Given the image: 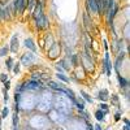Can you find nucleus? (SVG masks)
I'll use <instances>...</instances> for the list:
<instances>
[{
  "instance_id": "obj_7",
  "label": "nucleus",
  "mask_w": 130,
  "mask_h": 130,
  "mask_svg": "<svg viewBox=\"0 0 130 130\" xmlns=\"http://www.w3.org/2000/svg\"><path fill=\"white\" fill-rule=\"evenodd\" d=\"M25 46H26L27 48H30L33 52H35V49H37V48H35V46H34V42H33L31 39H26V40H25Z\"/></svg>"
},
{
  "instance_id": "obj_5",
  "label": "nucleus",
  "mask_w": 130,
  "mask_h": 130,
  "mask_svg": "<svg viewBox=\"0 0 130 130\" xmlns=\"http://www.w3.org/2000/svg\"><path fill=\"white\" fill-rule=\"evenodd\" d=\"M87 8L92 13H98V7H96L95 0H87Z\"/></svg>"
},
{
  "instance_id": "obj_15",
  "label": "nucleus",
  "mask_w": 130,
  "mask_h": 130,
  "mask_svg": "<svg viewBox=\"0 0 130 130\" xmlns=\"http://www.w3.org/2000/svg\"><path fill=\"white\" fill-rule=\"evenodd\" d=\"M18 125V116H17V113H14V115H13V126H17Z\"/></svg>"
},
{
  "instance_id": "obj_4",
  "label": "nucleus",
  "mask_w": 130,
  "mask_h": 130,
  "mask_svg": "<svg viewBox=\"0 0 130 130\" xmlns=\"http://www.w3.org/2000/svg\"><path fill=\"white\" fill-rule=\"evenodd\" d=\"M17 49H18V37L17 35H13L12 40H10V51L17 52Z\"/></svg>"
},
{
  "instance_id": "obj_11",
  "label": "nucleus",
  "mask_w": 130,
  "mask_h": 130,
  "mask_svg": "<svg viewBox=\"0 0 130 130\" xmlns=\"http://www.w3.org/2000/svg\"><path fill=\"white\" fill-rule=\"evenodd\" d=\"M118 82H120L121 87H128V81H126L125 78H122V77L118 76Z\"/></svg>"
},
{
  "instance_id": "obj_8",
  "label": "nucleus",
  "mask_w": 130,
  "mask_h": 130,
  "mask_svg": "<svg viewBox=\"0 0 130 130\" xmlns=\"http://www.w3.org/2000/svg\"><path fill=\"white\" fill-rule=\"evenodd\" d=\"M107 112H101V109L100 111H96V113H95V117H96V120L98 121H103L104 120V115H106Z\"/></svg>"
},
{
  "instance_id": "obj_27",
  "label": "nucleus",
  "mask_w": 130,
  "mask_h": 130,
  "mask_svg": "<svg viewBox=\"0 0 130 130\" xmlns=\"http://www.w3.org/2000/svg\"><path fill=\"white\" fill-rule=\"evenodd\" d=\"M95 128H96V130H101V128H100V125H96Z\"/></svg>"
},
{
  "instance_id": "obj_9",
  "label": "nucleus",
  "mask_w": 130,
  "mask_h": 130,
  "mask_svg": "<svg viewBox=\"0 0 130 130\" xmlns=\"http://www.w3.org/2000/svg\"><path fill=\"white\" fill-rule=\"evenodd\" d=\"M104 63H106V65H104V66L107 68V74L109 76V74H111V63H109V56H108V55H106V61H104Z\"/></svg>"
},
{
  "instance_id": "obj_21",
  "label": "nucleus",
  "mask_w": 130,
  "mask_h": 130,
  "mask_svg": "<svg viewBox=\"0 0 130 130\" xmlns=\"http://www.w3.org/2000/svg\"><path fill=\"white\" fill-rule=\"evenodd\" d=\"M100 109H103L104 112H107V111H108V106H107V104H100Z\"/></svg>"
},
{
  "instance_id": "obj_26",
  "label": "nucleus",
  "mask_w": 130,
  "mask_h": 130,
  "mask_svg": "<svg viewBox=\"0 0 130 130\" xmlns=\"http://www.w3.org/2000/svg\"><path fill=\"white\" fill-rule=\"evenodd\" d=\"M3 17H4V13H3V10L1 9H0V20H1V18Z\"/></svg>"
},
{
  "instance_id": "obj_18",
  "label": "nucleus",
  "mask_w": 130,
  "mask_h": 130,
  "mask_svg": "<svg viewBox=\"0 0 130 130\" xmlns=\"http://www.w3.org/2000/svg\"><path fill=\"white\" fill-rule=\"evenodd\" d=\"M0 81H1V82L8 81V76H7V74H0Z\"/></svg>"
},
{
  "instance_id": "obj_1",
  "label": "nucleus",
  "mask_w": 130,
  "mask_h": 130,
  "mask_svg": "<svg viewBox=\"0 0 130 130\" xmlns=\"http://www.w3.org/2000/svg\"><path fill=\"white\" fill-rule=\"evenodd\" d=\"M26 8V0H16L14 3V13H22Z\"/></svg>"
},
{
  "instance_id": "obj_28",
  "label": "nucleus",
  "mask_w": 130,
  "mask_h": 130,
  "mask_svg": "<svg viewBox=\"0 0 130 130\" xmlns=\"http://www.w3.org/2000/svg\"><path fill=\"white\" fill-rule=\"evenodd\" d=\"M124 130H129V125H126L125 128H124Z\"/></svg>"
},
{
  "instance_id": "obj_3",
  "label": "nucleus",
  "mask_w": 130,
  "mask_h": 130,
  "mask_svg": "<svg viewBox=\"0 0 130 130\" xmlns=\"http://www.w3.org/2000/svg\"><path fill=\"white\" fill-rule=\"evenodd\" d=\"M42 14H43V5H42V3H39V4L35 5V9H34L33 16H34L35 20H38V18H39Z\"/></svg>"
},
{
  "instance_id": "obj_16",
  "label": "nucleus",
  "mask_w": 130,
  "mask_h": 130,
  "mask_svg": "<svg viewBox=\"0 0 130 130\" xmlns=\"http://www.w3.org/2000/svg\"><path fill=\"white\" fill-rule=\"evenodd\" d=\"M12 64H13V60L9 57V59L7 60V63H5V65H7V68H8V69H12V66H13Z\"/></svg>"
},
{
  "instance_id": "obj_23",
  "label": "nucleus",
  "mask_w": 130,
  "mask_h": 130,
  "mask_svg": "<svg viewBox=\"0 0 130 130\" xmlns=\"http://www.w3.org/2000/svg\"><path fill=\"white\" fill-rule=\"evenodd\" d=\"M4 86H5V90H9V87H10V82H9V81H5V82H4Z\"/></svg>"
},
{
  "instance_id": "obj_24",
  "label": "nucleus",
  "mask_w": 130,
  "mask_h": 130,
  "mask_svg": "<svg viewBox=\"0 0 130 130\" xmlns=\"http://www.w3.org/2000/svg\"><path fill=\"white\" fill-rule=\"evenodd\" d=\"M112 99H113V103H115V104H118V98H117V95H113Z\"/></svg>"
},
{
  "instance_id": "obj_6",
  "label": "nucleus",
  "mask_w": 130,
  "mask_h": 130,
  "mask_svg": "<svg viewBox=\"0 0 130 130\" xmlns=\"http://www.w3.org/2000/svg\"><path fill=\"white\" fill-rule=\"evenodd\" d=\"M40 86V82L35 81V79H31L30 82H27V87L29 88H39Z\"/></svg>"
},
{
  "instance_id": "obj_20",
  "label": "nucleus",
  "mask_w": 130,
  "mask_h": 130,
  "mask_svg": "<svg viewBox=\"0 0 130 130\" xmlns=\"http://www.w3.org/2000/svg\"><path fill=\"white\" fill-rule=\"evenodd\" d=\"M7 115H8V108L5 107V108L3 109V115H1V117H3V118H5V117H7Z\"/></svg>"
},
{
  "instance_id": "obj_13",
  "label": "nucleus",
  "mask_w": 130,
  "mask_h": 130,
  "mask_svg": "<svg viewBox=\"0 0 130 130\" xmlns=\"http://www.w3.org/2000/svg\"><path fill=\"white\" fill-rule=\"evenodd\" d=\"M81 95H82V96H83V98H85V100H86L87 103H92V99H91L90 96H88V94H86V92H85V91H81Z\"/></svg>"
},
{
  "instance_id": "obj_14",
  "label": "nucleus",
  "mask_w": 130,
  "mask_h": 130,
  "mask_svg": "<svg viewBox=\"0 0 130 130\" xmlns=\"http://www.w3.org/2000/svg\"><path fill=\"white\" fill-rule=\"evenodd\" d=\"M57 78H59V79H61V81H64L65 83H68V82H69V79L66 78L64 74H60V73H59V74H57Z\"/></svg>"
},
{
  "instance_id": "obj_12",
  "label": "nucleus",
  "mask_w": 130,
  "mask_h": 130,
  "mask_svg": "<svg viewBox=\"0 0 130 130\" xmlns=\"http://www.w3.org/2000/svg\"><path fill=\"white\" fill-rule=\"evenodd\" d=\"M83 21H85V26H86V29H90V20H88L87 13L83 14Z\"/></svg>"
},
{
  "instance_id": "obj_19",
  "label": "nucleus",
  "mask_w": 130,
  "mask_h": 130,
  "mask_svg": "<svg viewBox=\"0 0 130 130\" xmlns=\"http://www.w3.org/2000/svg\"><path fill=\"white\" fill-rule=\"evenodd\" d=\"M74 103H76V106H77V108H78V109H83L85 108V106H83V104H82V103H78V101H76V100H74Z\"/></svg>"
},
{
  "instance_id": "obj_2",
  "label": "nucleus",
  "mask_w": 130,
  "mask_h": 130,
  "mask_svg": "<svg viewBox=\"0 0 130 130\" xmlns=\"http://www.w3.org/2000/svg\"><path fill=\"white\" fill-rule=\"evenodd\" d=\"M37 21V26L39 27V29H44V27H47V25H48V20H47V17L44 14H42Z\"/></svg>"
},
{
  "instance_id": "obj_10",
  "label": "nucleus",
  "mask_w": 130,
  "mask_h": 130,
  "mask_svg": "<svg viewBox=\"0 0 130 130\" xmlns=\"http://www.w3.org/2000/svg\"><path fill=\"white\" fill-rule=\"evenodd\" d=\"M99 99H101V100H106L107 98H108V91L107 90H101L100 92H99Z\"/></svg>"
},
{
  "instance_id": "obj_22",
  "label": "nucleus",
  "mask_w": 130,
  "mask_h": 130,
  "mask_svg": "<svg viewBox=\"0 0 130 130\" xmlns=\"http://www.w3.org/2000/svg\"><path fill=\"white\" fill-rule=\"evenodd\" d=\"M72 64L77 65V56H76V55H73V56H72Z\"/></svg>"
},
{
  "instance_id": "obj_25",
  "label": "nucleus",
  "mask_w": 130,
  "mask_h": 130,
  "mask_svg": "<svg viewBox=\"0 0 130 130\" xmlns=\"http://www.w3.org/2000/svg\"><path fill=\"white\" fill-rule=\"evenodd\" d=\"M14 73H18V72H20V64H16V68H14Z\"/></svg>"
},
{
  "instance_id": "obj_17",
  "label": "nucleus",
  "mask_w": 130,
  "mask_h": 130,
  "mask_svg": "<svg viewBox=\"0 0 130 130\" xmlns=\"http://www.w3.org/2000/svg\"><path fill=\"white\" fill-rule=\"evenodd\" d=\"M7 52H8V48H1V49H0V57L5 56V55H7Z\"/></svg>"
}]
</instances>
